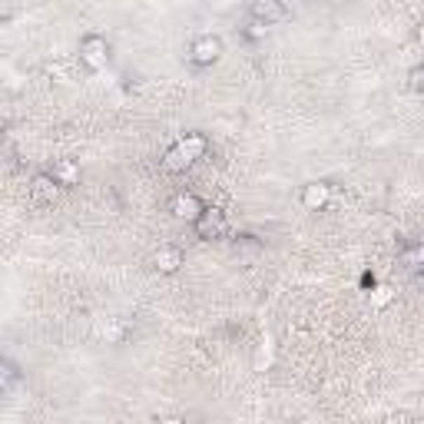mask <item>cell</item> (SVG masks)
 Here are the masks:
<instances>
[{
    "label": "cell",
    "instance_id": "cell-1",
    "mask_svg": "<svg viewBox=\"0 0 424 424\" xmlns=\"http://www.w3.org/2000/svg\"><path fill=\"white\" fill-rule=\"evenodd\" d=\"M80 60L90 67V70H103L106 60H110V47H106L103 37H96V34L83 37L80 40Z\"/></svg>",
    "mask_w": 424,
    "mask_h": 424
},
{
    "label": "cell",
    "instance_id": "cell-2",
    "mask_svg": "<svg viewBox=\"0 0 424 424\" xmlns=\"http://www.w3.org/2000/svg\"><path fill=\"white\" fill-rule=\"evenodd\" d=\"M225 229H229V223H225V212L223 209H206L196 219V236L199 239H219V236H225Z\"/></svg>",
    "mask_w": 424,
    "mask_h": 424
},
{
    "label": "cell",
    "instance_id": "cell-3",
    "mask_svg": "<svg viewBox=\"0 0 424 424\" xmlns=\"http://www.w3.org/2000/svg\"><path fill=\"white\" fill-rule=\"evenodd\" d=\"M329 199H331V186H329V183H308V186L302 189V206H305L308 212L325 209Z\"/></svg>",
    "mask_w": 424,
    "mask_h": 424
},
{
    "label": "cell",
    "instance_id": "cell-4",
    "mask_svg": "<svg viewBox=\"0 0 424 424\" xmlns=\"http://www.w3.org/2000/svg\"><path fill=\"white\" fill-rule=\"evenodd\" d=\"M173 212H176L179 219H199L202 212H206V206H202V199L196 196V192H179L176 199H173Z\"/></svg>",
    "mask_w": 424,
    "mask_h": 424
},
{
    "label": "cell",
    "instance_id": "cell-5",
    "mask_svg": "<svg viewBox=\"0 0 424 424\" xmlns=\"http://www.w3.org/2000/svg\"><path fill=\"white\" fill-rule=\"evenodd\" d=\"M57 192H60V186L50 173H40V176H34V183H30V196H34L40 206H50V202L57 199Z\"/></svg>",
    "mask_w": 424,
    "mask_h": 424
},
{
    "label": "cell",
    "instance_id": "cell-6",
    "mask_svg": "<svg viewBox=\"0 0 424 424\" xmlns=\"http://www.w3.org/2000/svg\"><path fill=\"white\" fill-rule=\"evenodd\" d=\"M219 53H223L219 37H199V40L192 44V60H196V63H216Z\"/></svg>",
    "mask_w": 424,
    "mask_h": 424
},
{
    "label": "cell",
    "instance_id": "cell-7",
    "mask_svg": "<svg viewBox=\"0 0 424 424\" xmlns=\"http://www.w3.org/2000/svg\"><path fill=\"white\" fill-rule=\"evenodd\" d=\"M183 252H179L176 246H159L156 249V256H153V265L159 272H166V275H169V272H179L183 269Z\"/></svg>",
    "mask_w": 424,
    "mask_h": 424
},
{
    "label": "cell",
    "instance_id": "cell-8",
    "mask_svg": "<svg viewBox=\"0 0 424 424\" xmlns=\"http://www.w3.org/2000/svg\"><path fill=\"white\" fill-rule=\"evenodd\" d=\"M252 17L259 20V24H275V20H285L289 17V7H282V4H275V0H262V4H256L252 7Z\"/></svg>",
    "mask_w": 424,
    "mask_h": 424
},
{
    "label": "cell",
    "instance_id": "cell-9",
    "mask_svg": "<svg viewBox=\"0 0 424 424\" xmlns=\"http://www.w3.org/2000/svg\"><path fill=\"white\" fill-rule=\"evenodd\" d=\"M50 176L57 179V186H77L80 183V166L73 159H60V163H53Z\"/></svg>",
    "mask_w": 424,
    "mask_h": 424
},
{
    "label": "cell",
    "instance_id": "cell-10",
    "mask_svg": "<svg viewBox=\"0 0 424 424\" xmlns=\"http://www.w3.org/2000/svg\"><path fill=\"white\" fill-rule=\"evenodd\" d=\"M176 146L189 156V159H192V163L206 156V136H202V133H186V136H183V140H179Z\"/></svg>",
    "mask_w": 424,
    "mask_h": 424
},
{
    "label": "cell",
    "instance_id": "cell-11",
    "mask_svg": "<svg viewBox=\"0 0 424 424\" xmlns=\"http://www.w3.org/2000/svg\"><path fill=\"white\" fill-rule=\"evenodd\" d=\"M96 335H100V338H106L110 345H119L123 338H126V329L119 325L117 318H106V322H100V329H96Z\"/></svg>",
    "mask_w": 424,
    "mask_h": 424
},
{
    "label": "cell",
    "instance_id": "cell-12",
    "mask_svg": "<svg viewBox=\"0 0 424 424\" xmlns=\"http://www.w3.org/2000/svg\"><path fill=\"white\" fill-rule=\"evenodd\" d=\"M163 166H166V169H169V173H183V169H189V166H192V159H189V156L183 153L179 146H173V150L166 153Z\"/></svg>",
    "mask_w": 424,
    "mask_h": 424
},
{
    "label": "cell",
    "instance_id": "cell-13",
    "mask_svg": "<svg viewBox=\"0 0 424 424\" xmlns=\"http://www.w3.org/2000/svg\"><path fill=\"white\" fill-rule=\"evenodd\" d=\"M391 298H395V292H391L388 285H375L371 292H368V302L375 308H385V305H391Z\"/></svg>",
    "mask_w": 424,
    "mask_h": 424
},
{
    "label": "cell",
    "instance_id": "cell-14",
    "mask_svg": "<svg viewBox=\"0 0 424 424\" xmlns=\"http://www.w3.org/2000/svg\"><path fill=\"white\" fill-rule=\"evenodd\" d=\"M411 90H424V67H414L411 70Z\"/></svg>",
    "mask_w": 424,
    "mask_h": 424
},
{
    "label": "cell",
    "instance_id": "cell-15",
    "mask_svg": "<svg viewBox=\"0 0 424 424\" xmlns=\"http://www.w3.org/2000/svg\"><path fill=\"white\" fill-rule=\"evenodd\" d=\"M411 259H414V262H418V265H421V269H424V246H421V249H418V252H414Z\"/></svg>",
    "mask_w": 424,
    "mask_h": 424
},
{
    "label": "cell",
    "instance_id": "cell-16",
    "mask_svg": "<svg viewBox=\"0 0 424 424\" xmlns=\"http://www.w3.org/2000/svg\"><path fill=\"white\" fill-rule=\"evenodd\" d=\"M388 424H411V421H408V418H391Z\"/></svg>",
    "mask_w": 424,
    "mask_h": 424
},
{
    "label": "cell",
    "instance_id": "cell-17",
    "mask_svg": "<svg viewBox=\"0 0 424 424\" xmlns=\"http://www.w3.org/2000/svg\"><path fill=\"white\" fill-rule=\"evenodd\" d=\"M418 44H421V47H424V24L418 27Z\"/></svg>",
    "mask_w": 424,
    "mask_h": 424
},
{
    "label": "cell",
    "instance_id": "cell-18",
    "mask_svg": "<svg viewBox=\"0 0 424 424\" xmlns=\"http://www.w3.org/2000/svg\"><path fill=\"white\" fill-rule=\"evenodd\" d=\"M163 424H186V421H179V418H169V421H163Z\"/></svg>",
    "mask_w": 424,
    "mask_h": 424
}]
</instances>
